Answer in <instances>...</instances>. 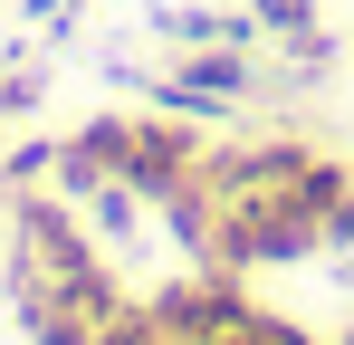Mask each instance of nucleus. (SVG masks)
Here are the masks:
<instances>
[{
    "instance_id": "nucleus-1",
    "label": "nucleus",
    "mask_w": 354,
    "mask_h": 345,
    "mask_svg": "<svg viewBox=\"0 0 354 345\" xmlns=\"http://www.w3.org/2000/svg\"><path fill=\"white\" fill-rule=\"evenodd\" d=\"M306 259H326V240H316V211L288 192H239V202H211V269H230V278H268V269H306Z\"/></svg>"
},
{
    "instance_id": "nucleus-2",
    "label": "nucleus",
    "mask_w": 354,
    "mask_h": 345,
    "mask_svg": "<svg viewBox=\"0 0 354 345\" xmlns=\"http://www.w3.org/2000/svg\"><path fill=\"white\" fill-rule=\"evenodd\" d=\"M124 87H144V106H173V115H230L239 96H259V48H173V77H134L115 67Z\"/></svg>"
},
{
    "instance_id": "nucleus-3",
    "label": "nucleus",
    "mask_w": 354,
    "mask_h": 345,
    "mask_svg": "<svg viewBox=\"0 0 354 345\" xmlns=\"http://www.w3.org/2000/svg\"><path fill=\"white\" fill-rule=\"evenodd\" d=\"M201 154H211V144H201V115H173V106H163V115H134V125H124V163H115V182L144 202V211H163L173 192H192Z\"/></svg>"
},
{
    "instance_id": "nucleus-4",
    "label": "nucleus",
    "mask_w": 354,
    "mask_h": 345,
    "mask_svg": "<svg viewBox=\"0 0 354 345\" xmlns=\"http://www.w3.org/2000/svg\"><path fill=\"white\" fill-rule=\"evenodd\" d=\"M144 307H153V326H163L173 345H230L239 326L259 317V297H249V278H230V269H192V278L153 288Z\"/></svg>"
},
{
    "instance_id": "nucleus-5",
    "label": "nucleus",
    "mask_w": 354,
    "mask_h": 345,
    "mask_svg": "<svg viewBox=\"0 0 354 345\" xmlns=\"http://www.w3.org/2000/svg\"><path fill=\"white\" fill-rule=\"evenodd\" d=\"M153 39H163V48H268V29L249 19V0H239V10L163 0V10H153Z\"/></svg>"
},
{
    "instance_id": "nucleus-6",
    "label": "nucleus",
    "mask_w": 354,
    "mask_h": 345,
    "mask_svg": "<svg viewBox=\"0 0 354 345\" xmlns=\"http://www.w3.org/2000/svg\"><path fill=\"white\" fill-rule=\"evenodd\" d=\"M39 172H58V144H48V134H19V144H0V192H29Z\"/></svg>"
},
{
    "instance_id": "nucleus-7",
    "label": "nucleus",
    "mask_w": 354,
    "mask_h": 345,
    "mask_svg": "<svg viewBox=\"0 0 354 345\" xmlns=\"http://www.w3.org/2000/svg\"><path fill=\"white\" fill-rule=\"evenodd\" d=\"M96 345H173V336H163V326H153V307H144V297H124L115 317H106V326H96Z\"/></svg>"
},
{
    "instance_id": "nucleus-8",
    "label": "nucleus",
    "mask_w": 354,
    "mask_h": 345,
    "mask_svg": "<svg viewBox=\"0 0 354 345\" xmlns=\"http://www.w3.org/2000/svg\"><path fill=\"white\" fill-rule=\"evenodd\" d=\"M278 48H288V67H297V77H326V67L345 57L335 39H326V19H316V29H297V39H278Z\"/></svg>"
},
{
    "instance_id": "nucleus-9",
    "label": "nucleus",
    "mask_w": 354,
    "mask_h": 345,
    "mask_svg": "<svg viewBox=\"0 0 354 345\" xmlns=\"http://www.w3.org/2000/svg\"><path fill=\"white\" fill-rule=\"evenodd\" d=\"M249 19L268 39H297V29H316V0H249Z\"/></svg>"
},
{
    "instance_id": "nucleus-10",
    "label": "nucleus",
    "mask_w": 354,
    "mask_h": 345,
    "mask_svg": "<svg viewBox=\"0 0 354 345\" xmlns=\"http://www.w3.org/2000/svg\"><path fill=\"white\" fill-rule=\"evenodd\" d=\"M39 96H48V77H39V67H10V77H0V125H19Z\"/></svg>"
},
{
    "instance_id": "nucleus-11",
    "label": "nucleus",
    "mask_w": 354,
    "mask_h": 345,
    "mask_svg": "<svg viewBox=\"0 0 354 345\" xmlns=\"http://www.w3.org/2000/svg\"><path fill=\"white\" fill-rule=\"evenodd\" d=\"M58 19H77V0H19V29H58Z\"/></svg>"
}]
</instances>
